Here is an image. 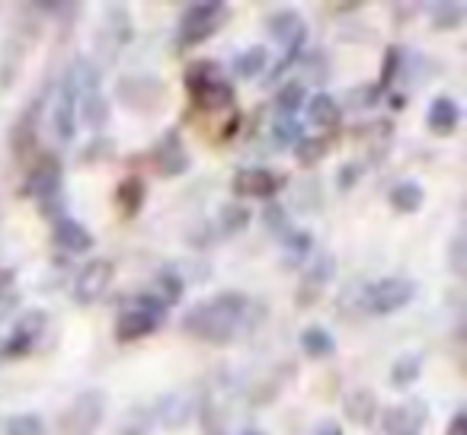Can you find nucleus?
Segmentation results:
<instances>
[{
	"instance_id": "1a4fd4ad",
	"label": "nucleus",
	"mask_w": 467,
	"mask_h": 435,
	"mask_svg": "<svg viewBox=\"0 0 467 435\" xmlns=\"http://www.w3.org/2000/svg\"><path fill=\"white\" fill-rule=\"evenodd\" d=\"M61 180H65V167H61V161L55 154H42L39 161L29 167L20 192L26 195V199L46 202V199H52V195L61 192Z\"/></svg>"
},
{
	"instance_id": "2eb2a0df",
	"label": "nucleus",
	"mask_w": 467,
	"mask_h": 435,
	"mask_svg": "<svg viewBox=\"0 0 467 435\" xmlns=\"http://www.w3.org/2000/svg\"><path fill=\"white\" fill-rule=\"evenodd\" d=\"M52 243L58 250H65V254L80 256V254H87V250H93V234L80 222H74V218L65 214V218H58V222L52 224Z\"/></svg>"
},
{
	"instance_id": "f8f14e48",
	"label": "nucleus",
	"mask_w": 467,
	"mask_h": 435,
	"mask_svg": "<svg viewBox=\"0 0 467 435\" xmlns=\"http://www.w3.org/2000/svg\"><path fill=\"white\" fill-rule=\"evenodd\" d=\"M282 180L266 167H244L234 173L231 180V189L244 199H273L279 192Z\"/></svg>"
},
{
	"instance_id": "9b49d317",
	"label": "nucleus",
	"mask_w": 467,
	"mask_h": 435,
	"mask_svg": "<svg viewBox=\"0 0 467 435\" xmlns=\"http://www.w3.org/2000/svg\"><path fill=\"white\" fill-rule=\"evenodd\" d=\"M112 282V263L109 260H90L74 279V301L78 305H93L106 295Z\"/></svg>"
},
{
	"instance_id": "49530a36",
	"label": "nucleus",
	"mask_w": 467,
	"mask_h": 435,
	"mask_svg": "<svg viewBox=\"0 0 467 435\" xmlns=\"http://www.w3.org/2000/svg\"><path fill=\"white\" fill-rule=\"evenodd\" d=\"M448 266L454 275H467V237L454 234L451 247H448Z\"/></svg>"
},
{
	"instance_id": "a878e982",
	"label": "nucleus",
	"mask_w": 467,
	"mask_h": 435,
	"mask_svg": "<svg viewBox=\"0 0 467 435\" xmlns=\"http://www.w3.org/2000/svg\"><path fill=\"white\" fill-rule=\"evenodd\" d=\"M314 254V234L311 231H288L282 237V266L285 269H301L307 266Z\"/></svg>"
},
{
	"instance_id": "b1692460",
	"label": "nucleus",
	"mask_w": 467,
	"mask_h": 435,
	"mask_svg": "<svg viewBox=\"0 0 467 435\" xmlns=\"http://www.w3.org/2000/svg\"><path fill=\"white\" fill-rule=\"evenodd\" d=\"M343 413L349 422H356V426H371L378 416V397L375 390H349V394L343 397Z\"/></svg>"
},
{
	"instance_id": "bb28decb",
	"label": "nucleus",
	"mask_w": 467,
	"mask_h": 435,
	"mask_svg": "<svg viewBox=\"0 0 467 435\" xmlns=\"http://www.w3.org/2000/svg\"><path fill=\"white\" fill-rule=\"evenodd\" d=\"M144 199H148V186L141 176H125L116 186V208L122 218H135L144 208Z\"/></svg>"
},
{
	"instance_id": "4c0bfd02",
	"label": "nucleus",
	"mask_w": 467,
	"mask_h": 435,
	"mask_svg": "<svg viewBox=\"0 0 467 435\" xmlns=\"http://www.w3.org/2000/svg\"><path fill=\"white\" fill-rule=\"evenodd\" d=\"M429 23H432V29H441V33L458 29L464 23V4H435L432 14H429Z\"/></svg>"
},
{
	"instance_id": "473e14b6",
	"label": "nucleus",
	"mask_w": 467,
	"mask_h": 435,
	"mask_svg": "<svg viewBox=\"0 0 467 435\" xmlns=\"http://www.w3.org/2000/svg\"><path fill=\"white\" fill-rule=\"evenodd\" d=\"M182 292H186V282H182V275L176 273L173 266H163L161 273L154 275V295L163 301V305H180Z\"/></svg>"
},
{
	"instance_id": "f03ea898",
	"label": "nucleus",
	"mask_w": 467,
	"mask_h": 435,
	"mask_svg": "<svg viewBox=\"0 0 467 435\" xmlns=\"http://www.w3.org/2000/svg\"><path fill=\"white\" fill-rule=\"evenodd\" d=\"M167 320V305L154 292H141L131 298V305L116 317V339L119 343H135L150 333H157Z\"/></svg>"
},
{
	"instance_id": "5fc2aeb1",
	"label": "nucleus",
	"mask_w": 467,
	"mask_h": 435,
	"mask_svg": "<svg viewBox=\"0 0 467 435\" xmlns=\"http://www.w3.org/2000/svg\"><path fill=\"white\" fill-rule=\"evenodd\" d=\"M237 435H263L260 429H244V432H237Z\"/></svg>"
},
{
	"instance_id": "423d86ee",
	"label": "nucleus",
	"mask_w": 467,
	"mask_h": 435,
	"mask_svg": "<svg viewBox=\"0 0 467 435\" xmlns=\"http://www.w3.org/2000/svg\"><path fill=\"white\" fill-rule=\"evenodd\" d=\"M116 99L131 112H157L167 99V84L161 78H150V74H129L116 84Z\"/></svg>"
},
{
	"instance_id": "58836bf2",
	"label": "nucleus",
	"mask_w": 467,
	"mask_h": 435,
	"mask_svg": "<svg viewBox=\"0 0 467 435\" xmlns=\"http://www.w3.org/2000/svg\"><path fill=\"white\" fill-rule=\"evenodd\" d=\"M4 435H46V419L39 413H14L4 422Z\"/></svg>"
},
{
	"instance_id": "ddd939ff",
	"label": "nucleus",
	"mask_w": 467,
	"mask_h": 435,
	"mask_svg": "<svg viewBox=\"0 0 467 435\" xmlns=\"http://www.w3.org/2000/svg\"><path fill=\"white\" fill-rule=\"evenodd\" d=\"M189 154H186V148H182V141H180V131L176 129H170L167 135L157 141V148H154V167H157V173L163 176V180H173V176H182L189 170Z\"/></svg>"
},
{
	"instance_id": "c756f323",
	"label": "nucleus",
	"mask_w": 467,
	"mask_h": 435,
	"mask_svg": "<svg viewBox=\"0 0 467 435\" xmlns=\"http://www.w3.org/2000/svg\"><path fill=\"white\" fill-rule=\"evenodd\" d=\"M388 202H390V208H394V212L413 214V212H420V208H422L426 192H422V186L416 180H403L388 192Z\"/></svg>"
},
{
	"instance_id": "e433bc0d",
	"label": "nucleus",
	"mask_w": 467,
	"mask_h": 435,
	"mask_svg": "<svg viewBox=\"0 0 467 435\" xmlns=\"http://www.w3.org/2000/svg\"><path fill=\"white\" fill-rule=\"evenodd\" d=\"M298 67L305 71V80H311L314 87H324L327 80H330V65H327V55L320 52V48H314V52L301 55ZM305 80H301V84H305Z\"/></svg>"
},
{
	"instance_id": "72a5a7b5",
	"label": "nucleus",
	"mask_w": 467,
	"mask_h": 435,
	"mask_svg": "<svg viewBox=\"0 0 467 435\" xmlns=\"http://www.w3.org/2000/svg\"><path fill=\"white\" fill-rule=\"evenodd\" d=\"M218 78H224V74H221V65L218 61H208V58L189 61L186 71H182V84H186L189 93H195L199 87L212 84V80H218Z\"/></svg>"
},
{
	"instance_id": "20e7f679",
	"label": "nucleus",
	"mask_w": 467,
	"mask_h": 435,
	"mask_svg": "<svg viewBox=\"0 0 467 435\" xmlns=\"http://www.w3.org/2000/svg\"><path fill=\"white\" fill-rule=\"evenodd\" d=\"M106 416V394L97 388L80 390L71 400V407L61 413L58 435H97L99 422Z\"/></svg>"
},
{
	"instance_id": "39448f33",
	"label": "nucleus",
	"mask_w": 467,
	"mask_h": 435,
	"mask_svg": "<svg viewBox=\"0 0 467 435\" xmlns=\"http://www.w3.org/2000/svg\"><path fill=\"white\" fill-rule=\"evenodd\" d=\"M416 295V282L407 279V275H388L381 282H371V285L362 288L358 301L368 314H394L400 307H407Z\"/></svg>"
},
{
	"instance_id": "412c9836",
	"label": "nucleus",
	"mask_w": 467,
	"mask_h": 435,
	"mask_svg": "<svg viewBox=\"0 0 467 435\" xmlns=\"http://www.w3.org/2000/svg\"><path fill=\"white\" fill-rule=\"evenodd\" d=\"M106 39L112 42V52H119V48L135 39V26H131V16L125 7H106V23L99 29V42Z\"/></svg>"
},
{
	"instance_id": "9d476101",
	"label": "nucleus",
	"mask_w": 467,
	"mask_h": 435,
	"mask_svg": "<svg viewBox=\"0 0 467 435\" xmlns=\"http://www.w3.org/2000/svg\"><path fill=\"white\" fill-rule=\"evenodd\" d=\"M426 422H429V407L420 397L394 403V407H388L381 416L384 435H420L422 429H426Z\"/></svg>"
},
{
	"instance_id": "6ab92c4d",
	"label": "nucleus",
	"mask_w": 467,
	"mask_h": 435,
	"mask_svg": "<svg viewBox=\"0 0 467 435\" xmlns=\"http://www.w3.org/2000/svg\"><path fill=\"white\" fill-rule=\"evenodd\" d=\"M189 416H192V403L180 394H163L161 400L154 403V409H150V419L161 422V426L170 429V432L186 426Z\"/></svg>"
},
{
	"instance_id": "4be33fe9",
	"label": "nucleus",
	"mask_w": 467,
	"mask_h": 435,
	"mask_svg": "<svg viewBox=\"0 0 467 435\" xmlns=\"http://www.w3.org/2000/svg\"><path fill=\"white\" fill-rule=\"evenodd\" d=\"M109 99L103 97V93H84V97H78V125H84V129L90 131H103L106 125H109Z\"/></svg>"
},
{
	"instance_id": "cd10ccee",
	"label": "nucleus",
	"mask_w": 467,
	"mask_h": 435,
	"mask_svg": "<svg viewBox=\"0 0 467 435\" xmlns=\"http://www.w3.org/2000/svg\"><path fill=\"white\" fill-rule=\"evenodd\" d=\"M298 346H301V352L311 358V362L330 358L333 352H337V339L330 337V330H324V326H317V324H311V326H305V330H301Z\"/></svg>"
},
{
	"instance_id": "864d4df0",
	"label": "nucleus",
	"mask_w": 467,
	"mask_h": 435,
	"mask_svg": "<svg viewBox=\"0 0 467 435\" xmlns=\"http://www.w3.org/2000/svg\"><path fill=\"white\" fill-rule=\"evenodd\" d=\"M311 435H343V426H339L337 419H324Z\"/></svg>"
},
{
	"instance_id": "dca6fc26",
	"label": "nucleus",
	"mask_w": 467,
	"mask_h": 435,
	"mask_svg": "<svg viewBox=\"0 0 467 435\" xmlns=\"http://www.w3.org/2000/svg\"><path fill=\"white\" fill-rule=\"evenodd\" d=\"M52 125L61 141H74V135H78V97L67 84L58 87V97L52 106Z\"/></svg>"
},
{
	"instance_id": "a19ab883",
	"label": "nucleus",
	"mask_w": 467,
	"mask_h": 435,
	"mask_svg": "<svg viewBox=\"0 0 467 435\" xmlns=\"http://www.w3.org/2000/svg\"><path fill=\"white\" fill-rule=\"evenodd\" d=\"M403 67V52L400 46H388L381 55V78H378V87H381V93L388 90L390 84L397 80V74H400Z\"/></svg>"
},
{
	"instance_id": "6e6552de",
	"label": "nucleus",
	"mask_w": 467,
	"mask_h": 435,
	"mask_svg": "<svg viewBox=\"0 0 467 435\" xmlns=\"http://www.w3.org/2000/svg\"><path fill=\"white\" fill-rule=\"evenodd\" d=\"M333 275H337V256L333 254H320L314 263H307L305 275H301L298 288H295V305H298L301 311L317 305V301L324 298L327 285L333 282Z\"/></svg>"
},
{
	"instance_id": "aec40b11",
	"label": "nucleus",
	"mask_w": 467,
	"mask_h": 435,
	"mask_svg": "<svg viewBox=\"0 0 467 435\" xmlns=\"http://www.w3.org/2000/svg\"><path fill=\"white\" fill-rule=\"evenodd\" d=\"M99 80H103V71H99L97 61L78 55V58H74V65L67 67V74H65V80H61V84L71 87L74 97H84V93H97L99 90Z\"/></svg>"
},
{
	"instance_id": "c9c22d12",
	"label": "nucleus",
	"mask_w": 467,
	"mask_h": 435,
	"mask_svg": "<svg viewBox=\"0 0 467 435\" xmlns=\"http://www.w3.org/2000/svg\"><path fill=\"white\" fill-rule=\"evenodd\" d=\"M422 375V356L420 352H407V356H400L394 365H390V384L394 388H410V384H416V378Z\"/></svg>"
},
{
	"instance_id": "f3484780",
	"label": "nucleus",
	"mask_w": 467,
	"mask_h": 435,
	"mask_svg": "<svg viewBox=\"0 0 467 435\" xmlns=\"http://www.w3.org/2000/svg\"><path fill=\"white\" fill-rule=\"evenodd\" d=\"M266 29L282 48L307 39V26H305V20H301L298 10H275V14L266 20Z\"/></svg>"
},
{
	"instance_id": "5701e85b",
	"label": "nucleus",
	"mask_w": 467,
	"mask_h": 435,
	"mask_svg": "<svg viewBox=\"0 0 467 435\" xmlns=\"http://www.w3.org/2000/svg\"><path fill=\"white\" fill-rule=\"evenodd\" d=\"M192 99L202 112H224L234 106V84L227 78H218V80H212V84L199 87V90L192 93Z\"/></svg>"
},
{
	"instance_id": "09e8293b",
	"label": "nucleus",
	"mask_w": 467,
	"mask_h": 435,
	"mask_svg": "<svg viewBox=\"0 0 467 435\" xmlns=\"http://www.w3.org/2000/svg\"><path fill=\"white\" fill-rule=\"evenodd\" d=\"M298 189H301V192H295V205H298L301 212H314L317 205L311 202V195L320 202V180H317V176H314V180H305Z\"/></svg>"
},
{
	"instance_id": "f257e3e1",
	"label": "nucleus",
	"mask_w": 467,
	"mask_h": 435,
	"mask_svg": "<svg viewBox=\"0 0 467 435\" xmlns=\"http://www.w3.org/2000/svg\"><path fill=\"white\" fill-rule=\"evenodd\" d=\"M250 298L244 292H221L208 301L189 307L182 317V333L202 339V343H231L244 324H247Z\"/></svg>"
},
{
	"instance_id": "c03bdc74",
	"label": "nucleus",
	"mask_w": 467,
	"mask_h": 435,
	"mask_svg": "<svg viewBox=\"0 0 467 435\" xmlns=\"http://www.w3.org/2000/svg\"><path fill=\"white\" fill-rule=\"evenodd\" d=\"M150 422H154V419H150V409L138 407V409H131V413L125 416V422L119 426L116 435H148Z\"/></svg>"
},
{
	"instance_id": "de8ad7c7",
	"label": "nucleus",
	"mask_w": 467,
	"mask_h": 435,
	"mask_svg": "<svg viewBox=\"0 0 467 435\" xmlns=\"http://www.w3.org/2000/svg\"><path fill=\"white\" fill-rule=\"evenodd\" d=\"M365 163H358V161H349V163H343L339 167V173H337V186H339V192H349L352 186H356L358 180L365 176Z\"/></svg>"
},
{
	"instance_id": "603ef678",
	"label": "nucleus",
	"mask_w": 467,
	"mask_h": 435,
	"mask_svg": "<svg viewBox=\"0 0 467 435\" xmlns=\"http://www.w3.org/2000/svg\"><path fill=\"white\" fill-rule=\"evenodd\" d=\"M445 435H467V413H464V409H458V413L451 416Z\"/></svg>"
},
{
	"instance_id": "0eeeda50",
	"label": "nucleus",
	"mask_w": 467,
	"mask_h": 435,
	"mask_svg": "<svg viewBox=\"0 0 467 435\" xmlns=\"http://www.w3.org/2000/svg\"><path fill=\"white\" fill-rule=\"evenodd\" d=\"M48 330V311L42 307H33V311L20 314L14 320V330H10L7 339H0V358H20V356H29L36 346L42 343Z\"/></svg>"
},
{
	"instance_id": "a18cd8bd",
	"label": "nucleus",
	"mask_w": 467,
	"mask_h": 435,
	"mask_svg": "<svg viewBox=\"0 0 467 435\" xmlns=\"http://www.w3.org/2000/svg\"><path fill=\"white\" fill-rule=\"evenodd\" d=\"M381 99V87L378 84H358L349 90V106L352 109H371Z\"/></svg>"
},
{
	"instance_id": "ea45409f",
	"label": "nucleus",
	"mask_w": 467,
	"mask_h": 435,
	"mask_svg": "<svg viewBox=\"0 0 467 435\" xmlns=\"http://www.w3.org/2000/svg\"><path fill=\"white\" fill-rule=\"evenodd\" d=\"M273 141H275V148L279 150H285L288 144H298L301 141V122L295 116H275V122H273Z\"/></svg>"
},
{
	"instance_id": "a211bd4d",
	"label": "nucleus",
	"mask_w": 467,
	"mask_h": 435,
	"mask_svg": "<svg viewBox=\"0 0 467 435\" xmlns=\"http://www.w3.org/2000/svg\"><path fill=\"white\" fill-rule=\"evenodd\" d=\"M426 125L432 135L439 138H448L458 131L461 125V106L454 103L451 97H435L432 103H429V112H426Z\"/></svg>"
},
{
	"instance_id": "3c124183",
	"label": "nucleus",
	"mask_w": 467,
	"mask_h": 435,
	"mask_svg": "<svg viewBox=\"0 0 467 435\" xmlns=\"http://www.w3.org/2000/svg\"><path fill=\"white\" fill-rule=\"evenodd\" d=\"M189 241H192V247H208L212 243V224H199L195 231H189Z\"/></svg>"
},
{
	"instance_id": "4468645a",
	"label": "nucleus",
	"mask_w": 467,
	"mask_h": 435,
	"mask_svg": "<svg viewBox=\"0 0 467 435\" xmlns=\"http://www.w3.org/2000/svg\"><path fill=\"white\" fill-rule=\"evenodd\" d=\"M42 103H46V93H39L36 99H29L26 109L20 112L14 131H10V144H14L16 157H26L29 150L39 141V116H42Z\"/></svg>"
},
{
	"instance_id": "f704fd0d",
	"label": "nucleus",
	"mask_w": 467,
	"mask_h": 435,
	"mask_svg": "<svg viewBox=\"0 0 467 435\" xmlns=\"http://www.w3.org/2000/svg\"><path fill=\"white\" fill-rule=\"evenodd\" d=\"M305 103H307V90L301 80L279 84V90H275V109H279V116H295Z\"/></svg>"
},
{
	"instance_id": "7c9ffc66",
	"label": "nucleus",
	"mask_w": 467,
	"mask_h": 435,
	"mask_svg": "<svg viewBox=\"0 0 467 435\" xmlns=\"http://www.w3.org/2000/svg\"><path fill=\"white\" fill-rule=\"evenodd\" d=\"M269 71V48L266 46H250L247 52L237 55L234 61V74L241 80H256Z\"/></svg>"
},
{
	"instance_id": "c85d7f7f",
	"label": "nucleus",
	"mask_w": 467,
	"mask_h": 435,
	"mask_svg": "<svg viewBox=\"0 0 467 435\" xmlns=\"http://www.w3.org/2000/svg\"><path fill=\"white\" fill-rule=\"evenodd\" d=\"M250 222H254V212H250L244 202H224V205L218 208V231L221 237H237L244 234V231L250 228Z\"/></svg>"
},
{
	"instance_id": "37998d69",
	"label": "nucleus",
	"mask_w": 467,
	"mask_h": 435,
	"mask_svg": "<svg viewBox=\"0 0 467 435\" xmlns=\"http://www.w3.org/2000/svg\"><path fill=\"white\" fill-rule=\"evenodd\" d=\"M112 154H116V144H112V138L97 135L90 144H87L84 150H80V163H99V161H109Z\"/></svg>"
},
{
	"instance_id": "8fccbe9b",
	"label": "nucleus",
	"mask_w": 467,
	"mask_h": 435,
	"mask_svg": "<svg viewBox=\"0 0 467 435\" xmlns=\"http://www.w3.org/2000/svg\"><path fill=\"white\" fill-rule=\"evenodd\" d=\"M16 292V269L14 266H0V298Z\"/></svg>"
},
{
	"instance_id": "2f4dec72",
	"label": "nucleus",
	"mask_w": 467,
	"mask_h": 435,
	"mask_svg": "<svg viewBox=\"0 0 467 435\" xmlns=\"http://www.w3.org/2000/svg\"><path fill=\"white\" fill-rule=\"evenodd\" d=\"M330 135H301V141L295 144V161L301 163V167H317L320 161H324L327 154H330Z\"/></svg>"
},
{
	"instance_id": "7ed1b4c3",
	"label": "nucleus",
	"mask_w": 467,
	"mask_h": 435,
	"mask_svg": "<svg viewBox=\"0 0 467 435\" xmlns=\"http://www.w3.org/2000/svg\"><path fill=\"white\" fill-rule=\"evenodd\" d=\"M231 16V7L221 4V0H202V4H189L180 16V26H176V46L192 48L202 46L205 39H212L221 26Z\"/></svg>"
},
{
	"instance_id": "79ce46f5",
	"label": "nucleus",
	"mask_w": 467,
	"mask_h": 435,
	"mask_svg": "<svg viewBox=\"0 0 467 435\" xmlns=\"http://www.w3.org/2000/svg\"><path fill=\"white\" fill-rule=\"evenodd\" d=\"M263 228L275 237H285L288 231H292L288 228V208L279 205V202H269V205L263 208Z\"/></svg>"
},
{
	"instance_id": "6e6d98bb",
	"label": "nucleus",
	"mask_w": 467,
	"mask_h": 435,
	"mask_svg": "<svg viewBox=\"0 0 467 435\" xmlns=\"http://www.w3.org/2000/svg\"><path fill=\"white\" fill-rule=\"evenodd\" d=\"M205 435H221V432H205Z\"/></svg>"
},
{
	"instance_id": "393cba45",
	"label": "nucleus",
	"mask_w": 467,
	"mask_h": 435,
	"mask_svg": "<svg viewBox=\"0 0 467 435\" xmlns=\"http://www.w3.org/2000/svg\"><path fill=\"white\" fill-rule=\"evenodd\" d=\"M339 119H343V112H339V103L330 97V93L320 90V93H314V97L307 99V122H311L314 129L337 131Z\"/></svg>"
}]
</instances>
